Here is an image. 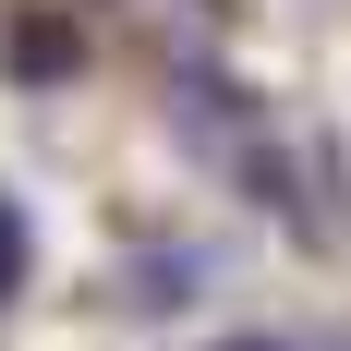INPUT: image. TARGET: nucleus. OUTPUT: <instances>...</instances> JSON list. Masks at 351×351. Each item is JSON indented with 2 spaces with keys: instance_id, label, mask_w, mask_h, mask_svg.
Here are the masks:
<instances>
[{
  "instance_id": "f257e3e1",
  "label": "nucleus",
  "mask_w": 351,
  "mask_h": 351,
  "mask_svg": "<svg viewBox=\"0 0 351 351\" xmlns=\"http://www.w3.org/2000/svg\"><path fill=\"white\" fill-rule=\"evenodd\" d=\"M0 61L25 73V85H61V73H73V61H85V36H73V25H61V12H25V25L0 36Z\"/></svg>"
},
{
  "instance_id": "f03ea898",
  "label": "nucleus",
  "mask_w": 351,
  "mask_h": 351,
  "mask_svg": "<svg viewBox=\"0 0 351 351\" xmlns=\"http://www.w3.org/2000/svg\"><path fill=\"white\" fill-rule=\"evenodd\" d=\"M12 267H25V230H12V206H0V291H12Z\"/></svg>"
}]
</instances>
